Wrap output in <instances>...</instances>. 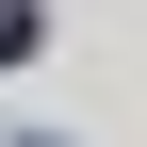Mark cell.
<instances>
[{"label":"cell","mask_w":147,"mask_h":147,"mask_svg":"<svg viewBox=\"0 0 147 147\" xmlns=\"http://www.w3.org/2000/svg\"><path fill=\"white\" fill-rule=\"evenodd\" d=\"M16 49H33V0H0V65H16Z\"/></svg>","instance_id":"obj_1"}]
</instances>
